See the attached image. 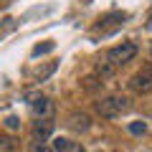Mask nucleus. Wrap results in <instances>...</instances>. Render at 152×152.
Here are the masks:
<instances>
[{"instance_id": "nucleus-2", "label": "nucleus", "mask_w": 152, "mask_h": 152, "mask_svg": "<svg viewBox=\"0 0 152 152\" xmlns=\"http://www.w3.org/2000/svg\"><path fill=\"white\" fill-rule=\"evenodd\" d=\"M137 51H140V48H137V43H132V41H122L119 46H114V48L107 51L104 61H107V64H112L114 69H119V66H124V64H129V61H134Z\"/></svg>"}, {"instance_id": "nucleus-9", "label": "nucleus", "mask_w": 152, "mask_h": 152, "mask_svg": "<svg viewBox=\"0 0 152 152\" xmlns=\"http://www.w3.org/2000/svg\"><path fill=\"white\" fill-rule=\"evenodd\" d=\"M18 145H15V137L10 134H0V152H15Z\"/></svg>"}, {"instance_id": "nucleus-4", "label": "nucleus", "mask_w": 152, "mask_h": 152, "mask_svg": "<svg viewBox=\"0 0 152 152\" xmlns=\"http://www.w3.org/2000/svg\"><path fill=\"white\" fill-rule=\"evenodd\" d=\"M124 20H127V13H109V15H104V18H99V23L94 26V36H112L117 28H122L124 26Z\"/></svg>"}, {"instance_id": "nucleus-13", "label": "nucleus", "mask_w": 152, "mask_h": 152, "mask_svg": "<svg viewBox=\"0 0 152 152\" xmlns=\"http://www.w3.org/2000/svg\"><path fill=\"white\" fill-rule=\"evenodd\" d=\"M69 145H71L69 140H64V137H56L51 147H53V152H66V150H69Z\"/></svg>"}, {"instance_id": "nucleus-7", "label": "nucleus", "mask_w": 152, "mask_h": 152, "mask_svg": "<svg viewBox=\"0 0 152 152\" xmlns=\"http://www.w3.org/2000/svg\"><path fill=\"white\" fill-rule=\"evenodd\" d=\"M51 132H53V122H51V119H36V122H33V137L46 140Z\"/></svg>"}, {"instance_id": "nucleus-15", "label": "nucleus", "mask_w": 152, "mask_h": 152, "mask_svg": "<svg viewBox=\"0 0 152 152\" xmlns=\"http://www.w3.org/2000/svg\"><path fill=\"white\" fill-rule=\"evenodd\" d=\"M66 152H86V147H84L81 142H71V145H69V150H66Z\"/></svg>"}, {"instance_id": "nucleus-16", "label": "nucleus", "mask_w": 152, "mask_h": 152, "mask_svg": "<svg viewBox=\"0 0 152 152\" xmlns=\"http://www.w3.org/2000/svg\"><path fill=\"white\" fill-rule=\"evenodd\" d=\"M147 28H152V15H150V23H147Z\"/></svg>"}, {"instance_id": "nucleus-10", "label": "nucleus", "mask_w": 152, "mask_h": 152, "mask_svg": "<svg viewBox=\"0 0 152 152\" xmlns=\"http://www.w3.org/2000/svg\"><path fill=\"white\" fill-rule=\"evenodd\" d=\"M114 71H117V69H114L112 64H107V61H99V64H96V74L102 76V79H109V76H114Z\"/></svg>"}, {"instance_id": "nucleus-6", "label": "nucleus", "mask_w": 152, "mask_h": 152, "mask_svg": "<svg viewBox=\"0 0 152 152\" xmlns=\"http://www.w3.org/2000/svg\"><path fill=\"white\" fill-rule=\"evenodd\" d=\"M66 124H69V129H74V132H89L91 129V117H89L86 112H74V114H69V119H66Z\"/></svg>"}, {"instance_id": "nucleus-8", "label": "nucleus", "mask_w": 152, "mask_h": 152, "mask_svg": "<svg viewBox=\"0 0 152 152\" xmlns=\"http://www.w3.org/2000/svg\"><path fill=\"white\" fill-rule=\"evenodd\" d=\"M28 152H53V147H51V142L33 137V142H28Z\"/></svg>"}, {"instance_id": "nucleus-11", "label": "nucleus", "mask_w": 152, "mask_h": 152, "mask_svg": "<svg viewBox=\"0 0 152 152\" xmlns=\"http://www.w3.org/2000/svg\"><path fill=\"white\" fill-rule=\"evenodd\" d=\"M127 129H129L132 134H147V122H132Z\"/></svg>"}, {"instance_id": "nucleus-3", "label": "nucleus", "mask_w": 152, "mask_h": 152, "mask_svg": "<svg viewBox=\"0 0 152 152\" xmlns=\"http://www.w3.org/2000/svg\"><path fill=\"white\" fill-rule=\"evenodd\" d=\"M129 89H132L134 94H150V91H152V64H145L140 71L132 74Z\"/></svg>"}, {"instance_id": "nucleus-14", "label": "nucleus", "mask_w": 152, "mask_h": 152, "mask_svg": "<svg viewBox=\"0 0 152 152\" xmlns=\"http://www.w3.org/2000/svg\"><path fill=\"white\" fill-rule=\"evenodd\" d=\"M5 127H8V129H20V119H18V117H8Z\"/></svg>"}, {"instance_id": "nucleus-1", "label": "nucleus", "mask_w": 152, "mask_h": 152, "mask_svg": "<svg viewBox=\"0 0 152 152\" xmlns=\"http://www.w3.org/2000/svg\"><path fill=\"white\" fill-rule=\"evenodd\" d=\"M129 99L127 96H119V94H114V96H102L94 102V112L99 114V117H104V119H117V117H122L124 112H129Z\"/></svg>"}, {"instance_id": "nucleus-17", "label": "nucleus", "mask_w": 152, "mask_h": 152, "mask_svg": "<svg viewBox=\"0 0 152 152\" xmlns=\"http://www.w3.org/2000/svg\"><path fill=\"white\" fill-rule=\"evenodd\" d=\"M150 58H152V46H150Z\"/></svg>"}, {"instance_id": "nucleus-12", "label": "nucleus", "mask_w": 152, "mask_h": 152, "mask_svg": "<svg viewBox=\"0 0 152 152\" xmlns=\"http://www.w3.org/2000/svg\"><path fill=\"white\" fill-rule=\"evenodd\" d=\"M53 48H56V46L51 43V41H48V43H38L36 48H33V56H43V53H51Z\"/></svg>"}, {"instance_id": "nucleus-5", "label": "nucleus", "mask_w": 152, "mask_h": 152, "mask_svg": "<svg viewBox=\"0 0 152 152\" xmlns=\"http://www.w3.org/2000/svg\"><path fill=\"white\" fill-rule=\"evenodd\" d=\"M31 114L36 119H51V114H53V102L48 96H31Z\"/></svg>"}]
</instances>
